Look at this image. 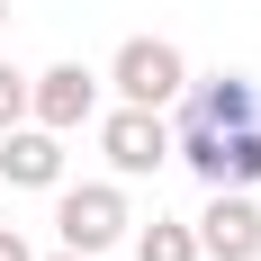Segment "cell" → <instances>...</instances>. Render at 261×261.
<instances>
[{"label":"cell","instance_id":"obj_7","mask_svg":"<svg viewBox=\"0 0 261 261\" xmlns=\"http://www.w3.org/2000/svg\"><path fill=\"white\" fill-rule=\"evenodd\" d=\"M171 108H180V126H207V135L261 126V81H252V72H207V81H189Z\"/></svg>","mask_w":261,"mask_h":261},{"label":"cell","instance_id":"obj_6","mask_svg":"<svg viewBox=\"0 0 261 261\" xmlns=\"http://www.w3.org/2000/svg\"><path fill=\"white\" fill-rule=\"evenodd\" d=\"M189 234H198V261H261V198L252 189H207Z\"/></svg>","mask_w":261,"mask_h":261},{"label":"cell","instance_id":"obj_13","mask_svg":"<svg viewBox=\"0 0 261 261\" xmlns=\"http://www.w3.org/2000/svg\"><path fill=\"white\" fill-rule=\"evenodd\" d=\"M0 36H9V0H0Z\"/></svg>","mask_w":261,"mask_h":261},{"label":"cell","instance_id":"obj_11","mask_svg":"<svg viewBox=\"0 0 261 261\" xmlns=\"http://www.w3.org/2000/svg\"><path fill=\"white\" fill-rule=\"evenodd\" d=\"M0 261H36V243H27L18 225H0Z\"/></svg>","mask_w":261,"mask_h":261},{"label":"cell","instance_id":"obj_5","mask_svg":"<svg viewBox=\"0 0 261 261\" xmlns=\"http://www.w3.org/2000/svg\"><path fill=\"white\" fill-rule=\"evenodd\" d=\"M27 117L54 135H81L90 117H99V72L81 63V54H63V63H45V72H27Z\"/></svg>","mask_w":261,"mask_h":261},{"label":"cell","instance_id":"obj_2","mask_svg":"<svg viewBox=\"0 0 261 261\" xmlns=\"http://www.w3.org/2000/svg\"><path fill=\"white\" fill-rule=\"evenodd\" d=\"M99 90H117V99H135V108H171L189 90V54L171 45V36H126V45L108 54Z\"/></svg>","mask_w":261,"mask_h":261},{"label":"cell","instance_id":"obj_12","mask_svg":"<svg viewBox=\"0 0 261 261\" xmlns=\"http://www.w3.org/2000/svg\"><path fill=\"white\" fill-rule=\"evenodd\" d=\"M36 261H90V252H36Z\"/></svg>","mask_w":261,"mask_h":261},{"label":"cell","instance_id":"obj_4","mask_svg":"<svg viewBox=\"0 0 261 261\" xmlns=\"http://www.w3.org/2000/svg\"><path fill=\"white\" fill-rule=\"evenodd\" d=\"M171 162H189L207 189H261V126H171Z\"/></svg>","mask_w":261,"mask_h":261},{"label":"cell","instance_id":"obj_10","mask_svg":"<svg viewBox=\"0 0 261 261\" xmlns=\"http://www.w3.org/2000/svg\"><path fill=\"white\" fill-rule=\"evenodd\" d=\"M18 117H27V72L0 63V126H18Z\"/></svg>","mask_w":261,"mask_h":261},{"label":"cell","instance_id":"obj_8","mask_svg":"<svg viewBox=\"0 0 261 261\" xmlns=\"http://www.w3.org/2000/svg\"><path fill=\"white\" fill-rule=\"evenodd\" d=\"M63 180V135L18 117V126H0V189H54Z\"/></svg>","mask_w":261,"mask_h":261},{"label":"cell","instance_id":"obj_3","mask_svg":"<svg viewBox=\"0 0 261 261\" xmlns=\"http://www.w3.org/2000/svg\"><path fill=\"white\" fill-rule=\"evenodd\" d=\"M90 126H99L108 180H153L162 162H171V117H162V108H135V99H117V108H99Z\"/></svg>","mask_w":261,"mask_h":261},{"label":"cell","instance_id":"obj_1","mask_svg":"<svg viewBox=\"0 0 261 261\" xmlns=\"http://www.w3.org/2000/svg\"><path fill=\"white\" fill-rule=\"evenodd\" d=\"M126 225H135L126 180H81V189L54 180V243H63V252H90V261H99L108 243H126Z\"/></svg>","mask_w":261,"mask_h":261},{"label":"cell","instance_id":"obj_9","mask_svg":"<svg viewBox=\"0 0 261 261\" xmlns=\"http://www.w3.org/2000/svg\"><path fill=\"white\" fill-rule=\"evenodd\" d=\"M126 234H135V261H198L189 216H153V225H126Z\"/></svg>","mask_w":261,"mask_h":261}]
</instances>
